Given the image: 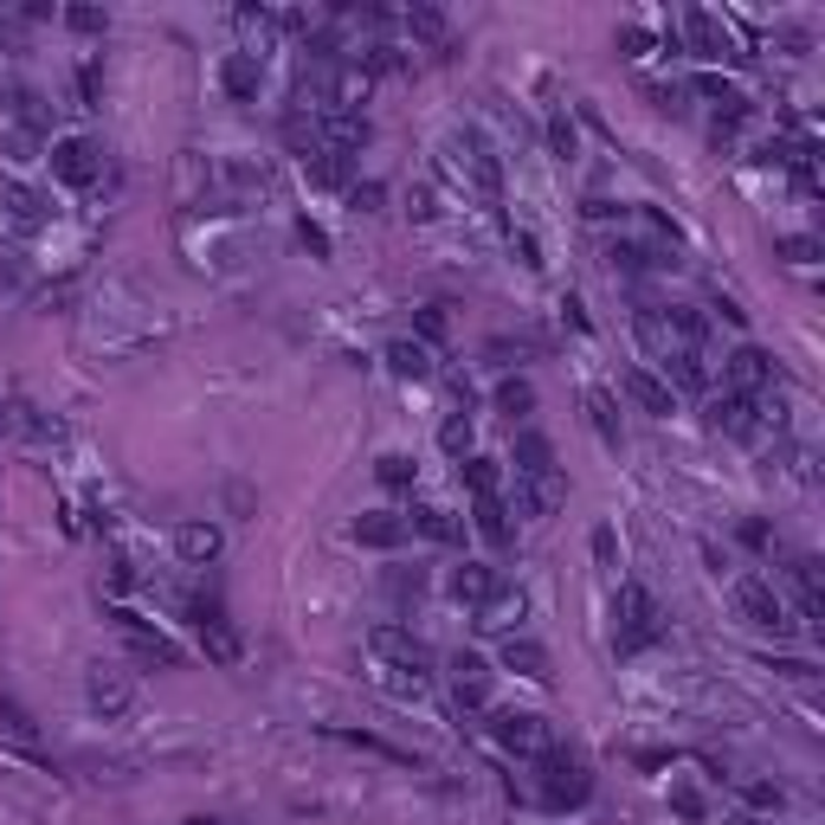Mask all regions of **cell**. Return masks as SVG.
I'll return each mask as SVG.
<instances>
[{
  "mask_svg": "<svg viewBox=\"0 0 825 825\" xmlns=\"http://www.w3.org/2000/svg\"><path fill=\"white\" fill-rule=\"evenodd\" d=\"M490 400H497V413H503L510 426H516V420H529V413H535V388H529V381H523V375H503V381H497V393H490Z\"/></svg>",
  "mask_w": 825,
  "mask_h": 825,
  "instance_id": "cell-35",
  "label": "cell"
},
{
  "mask_svg": "<svg viewBox=\"0 0 825 825\" xmlns=\"http://www.w3.org/2000/svg\"><path fill=\"white\" fill-rule=\"evenodd\" d=\"M406 207H413V220H433V213H438L433 188H413V194H406Z\"/></svg>",
  "mask_w": 825,
  "mask_h": 825,
  "instance_id": "cell-53",
  "label": "cell"
},
{
  "mask_svg": "<svg viewBox=\"0 0 825 825\" xmlns=\"http://www.w3.org/2000/svg\"><path fill=\"white\" fill-rule=\"evenodd\" d=\"M330 742L361 748V755H381V761H393V768H420V755H413V748H400V742H388V735H368V728H330Z\"/></svg>",
  "mask_w": 825,
  "mask_h": 825,
  "instance_id": "cell-30",
  "label": "cell"
},
{
  "mask_svg": "<svg viewBox=\"0 0 825 825\" xmlns=\"http://www.w3.org/2000/svg\"><path fill=\"white\" fill-rule=\"evenodd\" d=\"M593 555H600L606 575H620V542H613V529H593Z\"/></svg>",
  "mask_w": 825,
  "mask_h": 825,
  "instance_id": "cell-47",
  "label": "cell"
},
{
  "mask_svg": "<svg viewBox=\"0 0 825 825\" xmlns=\"http://www.w3.org/2000/svg\"><path fill=\"white\" fill-rule=\"evenodd\" d=\"M388 368L400 375V381H433V348L426 342H388Z\"/></svg>",
  "mask_w": 825,
  "mask_h": 825,
  "instance_id": "cell-33",
  "label": "cell"
},
{
  "mask_svg": "<svg viewBox=\"0 0 825 825\" xmlns=\"http://www.w3.org/2000/svg\"><path fill=\"white\" fill-rule=\"evenodd\" d=\"M458 484L471 497H503V465L484 458V451H471V458H458Z\"/></svg>",
  "mask_w": 825,
  "mask_h": 825,
  "instance_id": "cell-34",
  "label": "cell"
},
{
  "mask_svg": "<svg viewBox=\"0 0 825 825\" xmlns=\"http://www.w3.org/2000/svg\"><path fill=\"white\" fill-rule=\"evenodd\" d=\"M587 413H593V433L620 451V413H613V393H606V388H587Z\"/></svg>",
  "mask_w": 825,
  "mask_h": 825,
  "instance_id": "cell-40",
  "label": "cell"
},
{
  "mask_svg": "<svg viewBox=\"0 0 825 825\" xmlns=\"http://www.w3.org/2000/svg\"><path fill=\"white\" fill-rule=\"evenodd\" d=\"M510 465H516V478H523V484H529V478H555V471H561V465H555V445L535 433V426H523V433H516V445H510Z\"/></svg>",
  "mask_w": 825,
  "mask_h": 825,
  "instance_id": "cell-25",
  "label": "cell"
},
{
  "mask_svg": "<svg viewBox=\"0 0 825 825\" xmlns=\"http://www.w3.org/2000/svg\"><path fill=\"white\" fill-rule=\"evenodd\" d=\"M0 213L20 226V233H40L58 220V200L46 188H33V181H20V175H0Z\"/></svg>",
  "mask_w": 825,
  "mask_h": 825,
  "instance_id": "cell-11",
  "label": "cell"
},
{
  "mask_svg": "<svg viewBox=\"0 0 825 825\" xmlns=\"http://www.w3.org/2000/svg\"><path fill=\"white\" fill-rule=\"evenodd\" d=\"M220 548H226L220 523H181V529H175V555H181L188 568H207V561H220Z\"/></svg>",
  "mask_w": 825,
  "mask_h": 825,
  "instance_id": "cell-27",
  "label": "cell"
},
{
  "mask_svg": "<svg viewBox=\"0 0 825 825\" xmlns=\"http://www.w3.org/2000/svg\"><path fill=\"white\" fill-rule=\"evenodd\" d=\"M451 703L465 716H484L490 710V665L478 651H451Z\"/></svg>",
  "mask_w": 825,
  "mask_h": 825,
  "instance_id": "cell-16",
  "label": "cell"
},
{
  "mask_svg": "<svg viewBox=\"0 0 825 825\" xmlns=\"http://www.w3.org/2000/svg\"><path fill=\"white\" fill-rule=\"evenodd\" d=\"M723 393H748V400H768V393H780L774 355H768L761 342H742V348H728V355H723Z\"/></svg>",
  "mask_w": 825,
  "mask_h": 825,
  "instance_id": "cell-6",
  "label": "cell"
},
{
  "mask_svg": "<svg viewBox=\"0 0 825 825\" xmlns=\"http://www.w3.org/2000/svg\"><path fill=\"white\" fill-rule=\"evenodd\" d=\"M678 40H683V52H696V58H710V65L742 58V52H735V26H728L723 13H710V7H683Z\"/></svg>",
  "mask_w": 825,
  "mask_h": 825,
  "instance_id": "cell-8",
  "label": "cell"
},
{
  "mask_svg": "<svg viewBox=\"0 0 825 825\" xmlns=\"http://www.w3.org/2000/svg\"><path fill=\"white\" fill-rule=\"evenodd\" d=\"M484 716H490V742H497L510 761H523V768H529V761H542V755L555 748L548 723H542V716H529V710H484Z\"/></svg>",
  "mask_w": 825,
  "mask_h": 825,
  "instance_id": "cell-5",
  "label": "cell"
},
{
  "mask_svg": "<svg viewBox=\"0 0 825 825\" xmlns=\"http://www.w3.org/2000/svg\"><path fill=\"white\" fill-rule=\"evenodd\" d=\"M471 433H478V426H471V406H451L445 426H438V451H445V458H471Z\"/></svg>",
  "mask_w": 825,
  "mask_h": 825,
  "instance_id": "cell-37",
  "label": "cell"
},
{
  "mask_svg": "<svg viewBox=\"0 0 825 825\" xmlns=\"http://www.w3.org/2000/svg\"><path fill=\"white\" fill-rule=\"evenodd\" d=\"M620 388H626V400L638 406V413H651V420H671V413H678V393L665 388L651 368H626V375H620Z\"/></svg>",
  "mask_w": 825,
  "mask_h": 825,
  "instance_id": "cell-20",
  "label": "cell"
},
{
  "mask_svg": "<svg viewBox=\"0 0 825 825\" xmlns=\"http://www.w3.org/2000/svg\"><path fill=\"white\" fill-rule=\"evenodd\" d=\"M780 252H787L793 265H813V258H820V245L813 239H780Z\"/></svg>",
  "mask_w": 825,
  "mask_h": 825,
  "instance_id": "cell-52",
  "label": "cell"
},
{
  "mask_svg": "<svg viewBox=\"0 0 825 825\" xmlns=\"http://www.w3.org/2000/svg\"><path fill=\"white\" fill-rule=\"evenodd\" d=\"M445 148H451L458 175L471 181V194H478L490 213H497V207H503V161H497V148L484 143V130H451V136H445Z\"/></svg>",
  "mask_w": 825,
  "mask_h": 825,
  "instance_id": "cell-3",
  "label": "cell"
},
{
  "mask_svg": "<svg viewBox=\"0 0 825 825\" xmlns=\"http://www.w3.org/2000/svg\"><path fill=\"white\" fill-rule=\"evenodd\" d=\"M233 26L245 33L239 52H252V58H265L271 40H278V13H265V7H239V13H233Z\"/></svg>",
  "mask_w": 825,
  "mask_h": 825,
  "instance_id": "cell-32",
  "label": "cell"
},
{
  "mask_svg": "<svg viewBox=\"0 0 825 825\" xmlns=\"http://www.w3.org/2000/svg\"><path fill=\"white\" fill-rule=\"evenodd\" d=\"M348 535H355L361 548H381V555H393V548H406V542H413L406 516H393V510H361V516L348 523Z\"/></svg>",
  "mask_w": 825,
  "mask_h": 825,
  "instance_id": "cell-18",
  "label": "cell"
},
{
  "mask_svg": "<svg viewBox=\"0 0 825 825\" xmlns=\"http://www.w3.org/2000/svg\"><path fill=\"white\" fill-rule=\"evenodd\" d=\"M388 593H393V600H420V593H426V575H420V568H393Z\"/></svg>",
  "mask_w": 825,
  "mask_h": 825,
  "instance_id": "cell-45",
  "label": "cell"
},
{
  "mask_svg": "<svg viewBox=\"0 0 825 825\" xmlns=\"http://www.w3.org/2000/svg\"><path fill=\"white\" fill-rule=\"evenodd\" d=\"M375 478H381L388 490H413V478H420V465H413L406 451H388V458L375 465Z\"/></svg>",
  "mask_w": 825,
  "mask_h": 825,
  "instance_id": "cell-41",
  "label": "cell"
},
{
  "mask_svg": "<svg viewBox=\"0 0 825 825\" xmlns=\"http://www.w3.org/2000/svg\"><path fill=\"white\" fill-rule=\"evenodd\" d=\"M65 26L85 33V40H98V33H110V13L103 7H65Z\"/></svg>",
  "mask_w": 825,
  "mask_h": 825,
  "instance_id": "cell-42",
  "label": "cell"
},
{
  "mask_svg": "<svg viewBox=\"0 0 825 825\" xmlns=\"http://www.w3.org/2000/svg\"><path fill=\"white\" fill-rule=\"evenodd\" d=\"M620 52H626V58H645V33H638V26H620Z\"/></svg>",
  "mask_w": 825,
  "mask_h": 825,
  "instance_id": "cell-54",
  "label": "cell"
},
{
  "mask_svg": "<svg viewBox=\"0 0 825 825\" xmlns=\"http://www.w3.org/2000/svg\"><path fill=\"white\" fill-rule=\"evenodd\" d=\"M303 175H310L316 188H348V155H336V148H316V155L303 161Z\"/></svg>",
  "mask_w": 825,
  "mask_h": 825,
  "instance_id": "cell-38",
  "label": "cell"
},
{
  "mask_svg": "<svg viewBox=\"0 0 825 825\" xmlns=\"http://www.w3.org/2000/svg\"><path fill=\"white\" fill-rule=\"evenodd\" d=\"M665 606L651 600V587L638 581H620L613 593V651L620 658H638V651H651V645H665Z\"/></svg>",
  "mask_w": 825,
  "mask_h": 825,
  "instance_id": "cell-1",
  "label": "cell"
},
{
  "mask_svg": "<svg viewBox=\"0 0 825 825\" xmlns=\"http://www.w3.org/2000/svg\"><path fill=\"white\" fill-rule=\"evenodd\" d=\"M220 85H226V98L233 103H252L265 91V58H252V52H226L220 58Z\"/></svg>",
  "mask_w": 825,
  "mask_h": 825,
  "instance_id": "cell-24",
  "label": "cell"
},
{
  "mask_svg": "<svg viewBox=\"0 0 825 825\" xmlns=\"http://www.w3.org/2000/svg\"><path fill=\"white\" fill-rule=\"evenodd\" d=\"M110 620H116V632H123V645H130V658H136V665H161V671H175V665H181V645H175L168 632L148 626L136 606H110Z\"/></svg>",
  "mask_w": 825,
  "mask_h": 825,
  "instance_id": "cell-10",
  "label": "cell"
},
{
  "mask_svg": "<svg viewBox=\"0 0 825 825\" xmlns=\"http://www.w3.org/2000/svg\"><path fill=\"white\" fill-rule=\"evenodd\" d=\"M46 161H52V181H58V188H98L103 143L98 136H58V143L46 148Z\"/></svg>",
  "mask_w": 825,
  "mask_h": 825,
  "instance_id": "cell-7",
  "label": "cell"
},
{
  "mask_svg": "<svg viewBox=\"0 0 825 825\" xmlns=\"http://www.w3.org/2000/svg\"><path fill=\"white\" fill-rule=\"evenodd\" d=\"M130 703H136V678H130L123 665L98 658V665L85 671V710L103 716V723H116V716H130Z\"/></svg>",
  "mask_w": 825,
  "mask_h": 825,
  "instance_id": "cell-9",
  "label": "cell"
},
{
  "mask_svg": "<svg viewBox=\"0 0 825 825\" xmlns=\"http://www.w3.org/2000/svg\"><path fill=\"white\" fill-rule=\"evenodd\" d=\"M406 26H413V33H426V40H438V46H445V13H438V7H413V13H406Z\"/></svg>",
  "mask_w": 825,
  "mask_h": 825,
  "instance_id": "cell-46",
  "label": "cell"
},
{
  "mask_svg": "<svg viewBox=\"0 0 825 825\" xmlns=\"http://www.w3.org/2000/svg\"><path fill=\"white\" fill-rule=\"evenodd\" d=\"M497 665L503 671H516V678L529 683H548L555 671H548V651H542V638H529V632H510L503 645H497Z\"/></svg>",
  "mask_w": 825,
  "mask_h": 825,
  "instance_id": "cell-19",
  "label": "cell"
},
{
  "mask_svg": "<svg viewBox=\"0 0 825 825\" xmlns=\"http://www.w3.org/2000/svg\"><path fill=\"white\" fill-rule=\"evenodd\" d=\"M742 542H748V548H768V523H742Z\"/></svg>",
  "mask_w": 825,
  "mask_h": 825,
  "instance_id": "cell-55",
  "label": "cell"
},
{
  "mask_svg": "<svg viewBox=\"0 0 825 825\" xmlns=\"http://www.w3.org/2000/svg\"><path fill=\"white\" fill-rule=\"evenodd\" d=\"M710 426L723 438H742V445H748V438H761L768 420H761V406H755L748 393H710Z\"/></svg>",
  "mask_w": 825,
  "mask_h": 825,
  "instance_id": "cell-17",
  "label": "cell"
},
{
  "mask_svg": "<svg viewBox=\"0 0 825 825\" xmlns=\"http://www.w3.org/2000/svg\"><path fill=\"white\" fill-rule=\"evenodd\" d=\"M297 239L310 245L316 258H330V233H323V226H310V220H297Z\"/></svg>",
  "mask_w": 825,
  "mask_h": 825,
  "instance_id": "cell-49",
  "label": "cell"
},
{
  "mask_svg": "<svg viewBox=\"0 0 825 825\" xmlns=\"http://www.w3.org/2000/svg\"><path fill=\"white\" fill-rule=\"evenodd\" d=\"M471 529L484 535L490 548H510V542H516V523H510V503H503V497H471Z\"/></svg>",
  "mask_w": 825,
  "mask_h": 825,
  "instance_id": "cell-28",
  "label": "cell"
},
{
  "mask_svg": "<svg viewBox=\"0 0 825 825\" xmlns=\"http://www.w3.org/2000/svg\"><path fill=\"white\" fill-rule=\"evenodd\" d=\"M658 381L671 393H710V348H690V342H665L658 348Z\"/></svg>",
  "mask_w": 825,
  "mask_h": 825,
  "instance_id": "cell-13",
  "label": "cell"
},
{
  "mask_svg": "<svg viewBox=\"0 0 825 825\" xmlns=\"http://www.w3.org/2000/svg\"><path fill=\"white\" fill-rule=\"evenodd\" d=\"M98 85H103V71H98V58H91V65H85V71H78V91H85V110H91V103H98Z\"/></svg>",
  "mask_w": 825,
  "mask_h": 825,
  "instance_id": "cell-51",
  "label": "cell"
},
{
  "mask_svg": "<svg viewBox=\"0 0 825 825\" xmlns=\"http://www.w3.org/2000/svg\"><path fill=\"white\" fill-rule=\"evenodd\" d=\"M523 613H529V600H523V587H503L490 593L484 606H478V632H497V638H510V632H523Z\"/></svg>",
  "mask_w": 825,
  "mask_h": 825,
  "instance_id": "cell-21",
  "label": "cell"
},
{
  "mask_svg": "<svg viewBox=\"0 0 825 825\" xmlns=\"http://www.w3.org/2000/svg\"><path fill=\"white\" fill-rule=\"evenodd\" d=\"M510 245H516V258H523V265H542V245H535V233H523V226H516V233H510Z\"/></svg>",
  "mask_w": 825,
  "mask_h": 825,
  "instance_id": "cell-48",
  "label": "cell"
},
{
  "mask_svg": "<svg viewBox=\"0 0 825 825\" xmlns=\"http://www.w3.org/2000/svg\"><path fill=\"white\" fill-rule=\"evenodd\" d=\"M561 503H568V478H561V471H555V478H529V484L516 478V516L542 523V516H555Z\"/></svg>",
  "mask_w": 825,
  "mask_h": 825,
  "instance_id": "cell-23",
  "label": "cell"
},
{
  "mask_svg": "<svg viewBox=\"0 0 825 825\" xmlns=\"http://www.w3.org/2000/svg\"><path fill=\"white\" fill-rule=\"evenodd\" d=\"M445 593H451L458 606H471V613H478L490 593H497V568H484V561H458V568H451V581H445Z\"/></svg>",
  "mask_w": 825,
  "mask_h": 825,
  "instance_id": "cell-26",
  "label": "cell"
},
{
  "mask_svg": "<svg viewBox=\"0 0 825 825\" xmlns=\"http://www.w3.org/2000/svg\"><path fill=\"white\" fill-rule=\"evenodd\" d=\"M787 581H793V600H800V620L813 626V638H825V587H820V561H793L787 568Z\"/></svg>",
  "mask_w": 825,
  "mask_h": 825,
  "instance_id": "cell-22",
  "label": "cell"
},
{
  "mask_svg": "<svg viewBox=\"0 0 825 825\" xmlns=\"http://www.w3.org/2000/svg\"><path fill=\"white\" fill-rule=\"evenodd\" d=\"M368 683L375 690H388V696H400V703H426V690H433V678L426 671H400V665H368Z\"/></svg>",
  "mask_w": 825,
  "mask_h": 825,
  "instance_id": "cell-29",
  "label": "cell"
},
{
  "mask_svg": "<svg viewBox=\"0 0 825 825\" xmlns=\"http://www.w3.org/2000/svg\"><path fill=\"white\" fill-rule=\"evenodd\" d=\"M728 600H735L742 626L768 632V638H787V632H793V620H787V600H780V587L768 581V575H735Z\"/></svg>",
  "mask_w": 825,
  "mask_h": 825,
  "instance_id": "cell-4",
  "label": "cell"
},
{
  "mask_svg": "<svg viewBox=\"0 0 825 825\" xmlns=\"http://www.w3.org/2000/svg\"><path fill=\"white\" fill-rule=\"evenodd\" d=\"M40 143H46V136H33V130H7V136H0L7 161H40Z\"/></svg>",
  "mask_w": 825,
  "mask_h": 825,
  "instance_id": "cell-43",
  "label": "cell"
},
{
  "mask_svg": "<svg viewBox=\"0 0 825 825\" xmlns=\"http://www.w3.org/2000/svg\"><path fill=\"white\" fill-rule=\"evenodd\" d=\"M368 651H375L381 665H400V671H433V645L413 626H393V620L368 626Z\"/></svg>",
  "mask_w": 825,
  "mask_h": 825,
  "instance_id": "cell-12",
  "label": "cell"
},
{
  "mask_svg": "<svg viewBox=\"0 0 825 825\" xmlns=\"http://www.w3.org/2000/svg\"><path fill=\"white\" fill-rule=\"evenodd\" d=\"M0 748H13L20 761L46 768V742H40V723H33V710H26L20 696H0Z\"/></svg>",
  "mask_w": 825,
  "mask_h": 825,
  "instance_id": "cell-14",
  "label": "cell"
},
{
  "mask_svg": "<svg viewBox=\"0 0 825 825\" xmlns=\"http://www.w3.org/2000/svg\"><path fill=\"white\" fill-rule=\"evenodd\" d=\"M535 768V800L548 806V813H575V806H587L593 800V774H587V761L575 755V748H548L542 761H529Z\"/></svg>",
  "mask_w": 825,
  "mask_h": 825,
  "instance_id": "cell-2",
  "label": "cell"
},
{
  "mask_svg": "<svg viewBox=\"0 0 825 825\" xmlns=\"http://www.w3.org/2000/svg\"><path fill=\"white\" fill-rule=\"evenodd\" d=\"M413 323H420V336L426 342H445V310H420Z\"/></svg>",
  "mask_w": 825,
  "mask_h": 825,
  "instance_id": "cell-50",
  "label": "cell"
},
{
  "mask_svg": "<svg viewBox=\"0 0 825 825\" xmlns=\"http://www.w3.org/2000/svg\"><path fill=\"white\" fill-rule=\"evenodd\" d=\"M728 825H774V820H761V813H735Z\"/></svg>",
  "mask_w": 825,
  "mask_h": 825,
  "instance_id": "cell-56",
  "label": "cell"
},
{
  "mask_svg": "<svg viewBox=\"0 0 825 825\" xmlns=\"http://www.w3.org/2000/svg\"><path fill=\"white\" fill-rule=\"evenodd\" d=\"M542 136H548V155H555V161H575V155H581V130H575V116H568V110H548Z\"/></svg>",
  "mask_w": 825,
  "mask_h": 825,
  "instance_id": "cell-36",
  "label": "cell"
},
{
  "mask_svg": "<svg viewBox=\"0 0 825 825\" xmlns=\"http://www.w3.org/2000/svg\"><path fill=\"white\" fill-rule=\"evenodd\" d=\"M406 529L426 535V542H438V548H458V542H465V523H458V516H445V510H433V503H420V510L406 516Z\"/></svg>",
  "mask_w": 825,
  "mask_h": 825,
  "instance_id": "cell-31",
  "label": "cell"
},
{
  "mask_svg": "<svg viewBox=\"0 0 825 825\" xmlns=\"http://www.w3.org/2000/svg\"><path fill=\"white\" fill-rule=\"evenodd\" d=\"M742 800H748V813H761V820H780V813H787V793H780L774 780H742Z\"/></svg>",
  "mask_w": 825,
  "mask_h": 825,
  "instance_id": "cell-39",
  "label": "cell"
},
{
  "mask_svg": "<svg viewBox=\"0 0 825 825\" xmlns=\"http://www.w3.org/2000/svg\"><path fill=\"white\" fill-rule=\"evenodd\" d=\"M665 800H671V813H678V820H703V813H710V806H703V793H696V787H683V780H671V793H665Z\"/></svg>",
  "mask_w": 825,
  "mask_h": 825,
  "instance_id": "cell-44",
  "label": "cell"
},
{
  "mask_svg": "<svg viewBox=\"0 0 825 825\" xmlns=\"http://www.w3.org/2000/svg\"><path fill=\"white\" fill-rule=\"evenodd\" d=\"M188 613H194V626H200V651H207L213 665H239V632L226 620V606H220V600H194Z\"/></svg>",
  "mask_w": 825,
  "mask_h": 825,
  "instance_id": "cell-15",
  "label": "cell"
}]
</instances>
